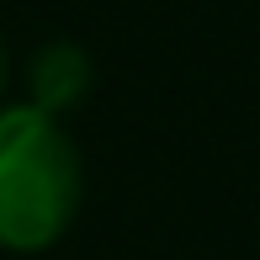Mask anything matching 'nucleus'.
<instances>
[{
  "label": "nucleus",
  "mask_w": 260,
  "mask_h": 260,
  "mask_svg": "<svg viewBox=\"0 0 260 260\" xmlns=\"http://www.w3.org/2000/svg\"><path fill=\"white\" fill-rule=\"evenodd\" d=\"M90 85H96V69H90V53L80 48V43L58 38V43H43V48L32 53L27 101L38 106V112H48V117L75 112V106L90 96Z\"/></svg>",
  "instance_id": "nucleus-2"
},
{
  "label": "nucleus",
  "mask_w": 260,
  "mask_h": 260,
  "mask_svg": "<svg viewBox=\"0 0 260 260\" xmlns=\"http://www.w3.org/2000/svg\"><path fill=\"white\" fill-rule=\"evenodd\" d=\"M85 197L80 149L32 101L0 106V250L43 255L69 234Z\"/></svg>",
  "instance_id": "nucleus-1"
},
{
  "label": "nucleus",
  "mask_w": 260,
  "mask_h": 260,
  "mask_svg": "<svg viewBox=\"0 0 260 260\" xmlns=\"http://www.w3.org/2000/svg\"><path fill=\"white\" fill-rule=\"evenodd\" d=\"M0 90H6V48H0Z\"/></svg>",
  "instance_id": "nucleus-3"
}]
</instances>
